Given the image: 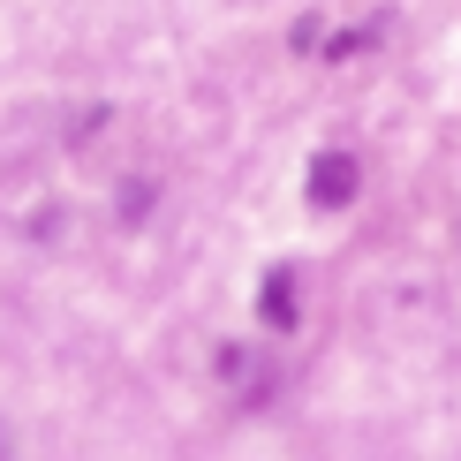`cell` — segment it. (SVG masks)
<instances>
[{
    "mask_svg": "<svg viewBox=\"0 0 461 461\" xmlns=\"http://www.w3.org/2000/svg\"><path fill=\"white\" fill-rule=\"evenodd\" d=\"M356 189H363V167L348 159V151H318V159H311V204H318V212L356 204Z\"/></svg>",
    "mask_w": 461,
    "mask_h": 461,
    "instance_id": "obj_1",
    "label": "cell"
},
{
    "mask_svg": "<svg viewBox=\"0 0 461 461\" xmlns=\"http://www.w3.org/2000/svg\"><path fill=\"white\" fill-rule=\"evenodd\" d=\"M258 318L273 325V333H295V273H265V287H258Z\"/></svg>",
    "mask_w": 461,
    "mask_h": 461,
    "instance_id": "obj_2",
    "label": "cell"
}]
</instances>
